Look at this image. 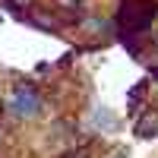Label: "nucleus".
I'll use <instances>...</instances> for the list:
<instances>
[{
    "label": "nucleus",
    "mask_w": 158,
    "mask_h": 158,
    "mask_svg": "<svg viewBox=\"0 0 158 158\" xmlns=\"http://www.w3.org/2000/svg\"><path fill=\"white\" fill-rule=\"evenodd\" d=\"M38 108H41V101H38V95L32 89H19L10 98V111L19 114V117H32V114H38Z\"/></svg>",
    "instance_id": "1"
}]
</instances>
